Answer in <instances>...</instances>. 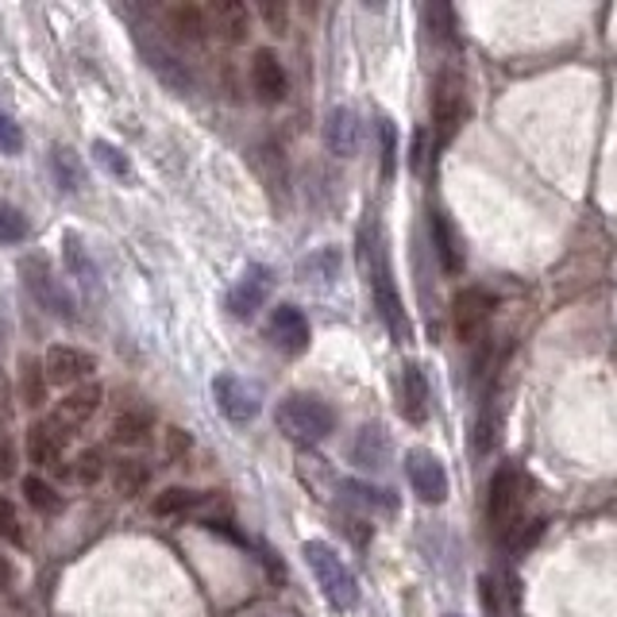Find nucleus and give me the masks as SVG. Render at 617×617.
I'll list each match as a JSON object with an SVG mask.
<instances>
[{
  "label": "nucleus",
  "mask_w": 617,
  "mask_h": 617,
  "mask_svg": "<svg viewBox=\"0 0 617 617\" xmlns=\"http://www.w3.org/2000/svg\"><path fill=\"white\" fill-rule=\"evenodd\" d=\"M190 448H193V440L182 433V428H167V456L170 459H182Z\"/></svg>",
  "instance_id": "58836bf2"
},
{
  "label": "nucleus",
  "mask_w": 617,
  "mask_h": 617,
  "mask_svg": "<svg viewBox=\"0 0 617 617\" xmlns=\"http://www.w3.org/2000/svg\"><path fill=\"white\" fill-rule=\"evenodd\" d=\"M20 397H23V405H31V409H39V405L46 402V371L35 363V359H23L20 363Z\"/></svg>",
  "instance_id": "c85d7f7f"
},
{
  "label": "nucleus",
  "mask_w": 617,
  "mask_h": 617,
  "mask_svg": "<svg viewBox=\"0 0 617 617\" xmlns=\"http://www.w3.org/2000/svg\"><path fill=\"white\" fill-rule=\"evenodd\" d=\"M343 494H348V502L355 506H366V510H379V506H386V510H394V498H390V490H374V487H363V482H343Z\"/></svg>",
  "instance_id": "72a5a7b5"
},
{
  "label": "nucleus",
  "mask_w": 617,
  "mask_h": 617,
  "mask_svg": "<svg viewBox=\"0 0 617 617\" xmlns=\"http://www.w3.org/2000/svg\"><path fill=\"white\" fill-rule=\"evenodd\" d=\"M62 263H66V270L85 286V290H100L97 263L89 259V252H85L82 236H74V232H66V236H62Z\"/></svg>",
  "instance_id": "b1692460"
},
{
  "label": "nucleus",
  "mask_w": 617,
  "mask_h": 617,
  "mask_svg": "<svg viewBox=\"0 0 617 617\" xmlns=\"http://www.w3.org/2000/svg\"><path fill=\"white\" fill-rule=\"evenodd\" d=\"M351 459H355L359 467H366V471H374V467H386V459H390L386 428H382V425L359 428L355 444H351Z\"/></svg>",
  "instance_id": "412c9836"
},
{
  "label": "nucleus",
  "mask_w": 617,
  "mask_h": 617,
  "mask_svg": "<svg viewBox=\"0 0 617 617\" xmlns=\"http://www.w3.org/2000/svg\"><path fill=\"white\" fill-rule=\"evenodd\" d=\"M20 275H23V286H28L31 301H35L39 309H46L51 317H62V320H74L77 309L74 301H70V294L62 290V283L54 278L51 263L43 259V255H31V259L20 263Z\"/></svg>",
  "instance_id": "39448f33"
},
{
  "label": "nucleus",
  "mask_w": 617,
  "mask_h": 617,
  "mask_svg": "<svg viewBox=\"0 0 617 617\" xmlns=\"http://www.w3.org/2000/svg\"><path fill=\"white\" fill-rule=\"evenodd\" d=\"M252 89L259 93V100H267V105H275V100L286 97V70L283 62H278L275 51H255L252 58Z\"/></svg>",
  "instance_id": "f3484780"
},
{
  "label": "nucleus",
  "mask_w": 617,
  "mask_h": 617,
  "mask_svg": "<svg viewBox=\"0 0 617 617\" xmlns=\"http://www.w3.org/2000/svg\"><path fill=\"white\" fill-rule=\"evenodd\" d=\"M278 428L298 444H317L336 433V409L317 394H290L278 402Z\"/></svg>",
  "instance_id": "7ed1b4c3"
},
{
  "label": "nucleus",
  "mask_w": 617,
  "mask_h": 617,
  "mask_svg": "<svg viewBox=\"0 0 617 617\" xmlns=\"http://www.w3.org/2000/svg\"><path fill=\"white\" fill-rule=\"evenodd\" d=\"M405 475H409V487L413 494L421 498V502H444L448 498V475H444L440 459L433 456V451L425 448H413L409 456H405Z\"/></svg>",
  "instance_id": "1a4fd4ad"
},
{
  "label": "nucleus",
  "mask_w": 617,
  "mask_h": 617,
  "mask_svg": "<svg viewBox=\"0 0 617 617\" xmlns=\"http://www.w3.org/2000/svg\"><path fill=\"white\" fill-rule=\"evenodd\" d=\"M270 340L286 355H301L309 348V320L298 306H278L270 312Z\"/></svg>",
  "instance_id": "ddd939ff"
},
{
  "label": "nucleus",
  "mask_w": 617,
  "mask_h": 617,
  "mask_svg": "<svg viewBox=\"0 0 617 617\" xmlns=\"http://www.w3.org/2000/svg\"><path fill=\"white\" fill-rule=\"evenodd\" d=\"M23 240H28V221H23V213L0 201V244H23Z\"/></svg>",
  "instance_id": "c9c22d12"
},
{
  "label": "nucleus",
  "mask_w": 617,
  "mask_h": 617,
  "mask_svg": "<svg viewBox=\"0 0 617 617\" xmlns=\"http://www.w3.org/2000/svg\"><path fill=\"white\" fill-rule=\"evenodd\" d=\"M340 275V252L336 247H325V252H317V255H309L306 263H301V278L306 283H332V278Z\"/></svg>",
  "instance_id": "2f4dec72"
},
{
  "label": "nucleus",
  "mask_w": 617,
  "mask_h": 617,
  "mask_svg": "<svg viewBox=\"0 0 617 617\" xmlns=\"http://www.w3.org/2000/svg\"><path fill=\"white\" fill-rule=\"evenodd\" d=\"M270 286H275V275H270V267H247V275L240 278V283L232 286V294H228L232 317H240V320L255 317L263 301H267Z\"/></svg>",
  "instance_id": "f8f14e48"
},
{
  "label": "nucleus",
  "mask_w": 617,
  "mask_h": 617,
  "mask_svg": "<svg viewBox=\"0 0 617 617\" xmlns=\"http://www.w3.org/2000/svg\"><path fill=\"white\" fill-rule=\"evenodd\" d=\"M325 143L332 155H340V159H351V155H359V143H363V128H359V116L351 113V108H332L328 113V124H325Z\"/></svg>",
  "instance_id": "dca6fc26"
},
{
  "label": "nucleus",
  "mask_w": 617,
  "mask_h": 617,
  "mask_svg": "<svg viewBox=\"0 0 617 617\" xmlns=\"http://www.w3.org/2000/svg\"><path fill=\"white\" fill-rule=\"evenodd\" d=\"M494 436H498V397H494V390H487V394H482L479 421H475V451L487 456V451L494 448Z\"/></svg>",
  "instance_id": "bb28decb"
},
{
  "label": "nucleus",
  "mask_w": 617,
  "mask_h": 617,
  "mask_svg": "<svg viewBox=\"0 0 617 617\" xmlns=\"http://www.w3.org/2000/svg\"><path fill=\"white\" fill-rule=\"evenodd\" d=\"M70 479L82 482V487H93V482L105 479V451H100V448H85L82 456L70 464Z\"/></svg>",
  "instance_id": "7c9ffc66"
},
{
  "label": "nucleus",
  "mask_w": 617,
  "mask_h": 617,
  "mask_svg": "<svg viewBox=\"0 0 617 617\" xmlns=\"http://www.w3.org/2000/svg\"><path fill=\"white\" fill-rule=\"evenodd\" d=\"M529 490H533V487H529L525 471H518V467H502V471L490 479L487 513H490V525H494V533L502 536L506 544L518 541V533L529 525V518H525Z\"/></svg>",
  "instance_id": "f03ea898"
},
{
  "label": "nucleus",
  "mask_w": 617,
  "mask_h": 617,
  "mask_svg": "<svg viewBox=\"0 0 617 617\" xmlns=\"http://www.w3.org/2000/svg\"><path fill=\"white\" fill-rule=\"evenodd\" d=\"M428 224H433V244H436V259H440V267L448 270V275H464V240H459V232L451 228L448 213L433 209Z\"/></svg>",
  "instance_id": "a211bd4d"
},
{
  "label": "nucleus",
  "mask_w": 617,
  "mask_h": 617,
  "mask_svg": "<svg viewBox=\"0 0 617 617\" xmlns=\"http://www.w3.org/2000/svg\"><path fill=\"white\" fill-rule=\"evenodd\" d=\"M402 413L409 425H425L428 421V382L417 363L402 366Z\"/></svg>",
  "instance_id": "aec40b11"
},
{
  "label": "nucleus",
  "mask_w": 617,
  "mask_h": 617,
  "mask_svg": "<svg viewBox=\"0 0 617 617\" xmlns=\"http://www.w3.org/2000/svg\"><path fill=\"white\" fill-rule=\"evenodd\" d=\"M93 159H97L100 167H105L113 178H131V162H128V155H124L120 147L105 143V139H97V143H93Z\"/></svg>",
  "instance_id": "473e14b6"
},
{
  "label": "nucleus",
  "mask_w": 617,
  "mask_h": 617,
  "mask_svg": "<svg viewBox=\"0 0 617 617\" xmlns=\"http://www.w3.org/2000/svg\"><path fill=\"white\" fill-rule=\"evenodd\" d=\"M467 116V93H464V77L459 74H444L433 89V131H436V147L451 143L459 128H464Z\"/></svg>",
  "instance_id": "423d86ee"
},
{
  "label": "nucleus",
  "mask_w": 617,
  "mask_h": 617,
  "mask_svg": "<svg viewBox=\"0 0 617 617\" xmlns=\"http://www.w3.org/2000/svg\"><path fill=\"white\" fill-rule=\"evenodd\" d=\"M306 564L312 567V575H317V587L325 591V598L332 603V610L348 614L359 606V587H355V575L348 572V564H343L340 556H336L332 549H328L325 541H306Z\"/></svg>",
  "instance_id": "20e7f679"
},
{
  "label": "nucleus",
  "mask_w": 617,
  "mask_h": 617,
  "mask_svg": "<svg viewBox=\"0 0 617 617\" xmlns=\"http://www.w3.org/2000/svg\"><path fill=\"white\" fill-rule=\"evenodd\" d=\"M359 259H363L366 275H371V294H374V309H379L382 325L390 328L397 343L413 340V325H409V312H405V301L394 286V275H390V263L386 255L379 252V244L371 240V228L359 232Z\"/></svg>",
  "instance_id": "f257e3e1"
},
{
  "label": "nucleus",
  "mask_w": 617,
  "mask_h": 617,
  "mask_svg": "<svg viewBox=\"0 0 617 617\" xmlns=\"http://www.w3.org/2000/svg\"><path fill=\"white\" fill-rule=\"evenodd\" d=\"M201 498L198 490H185V487H167L162 494H155L151 513L155 518H185V513H198L201 510Z\"/></svg>",
  "instance_id": "393cba45"
},
{
  "label": "nucleus",
  "mask_w": 617,
  "mask_h": 617,
  "mask_svg": "<svg viewBox=\"0 0 617 617\" xmlns=\"http://www.w3.org/2000/svg\"><path fill=\"white\" fill-rule=\"evenodd\" d=\"M139 51H143L147 66H151L155 74L162 77V85H170L174 93H190L193 89V74L185 70V62L178 58V54H170L167 46L151 43V39H143V35H139Z\"/></svg>",
  "instance_id": "2eb2a0df"
},
{
  "label": "nucleus",
  "mask_w": 617,
  "mask_h": 617,
  "mask_svg": "<svg viewBox=\"0 0 617 617\" xmlns=\"http://www.w3.org/2000/svg\"><path fill=\"white\" fill-rule=\"evenodd\" d=\"M209 23L224 43H244L252 31V12L240 0H216V4H209Z\"/></svg>",
  "instance_id": "6ab92c4d"
},
{
  "label": "nucleus",
  "mask_w": 617,
  "mask_h": 617,
  "mask_svg": "<svg viewBox=\"0 0 617 617\" xmlns=\"http://www.w3.org/2000/svg\"><path fill=\"white\" fill-rule=\"evenodd\" d=\"M12 471H15V451H12V440H8V433L0 428V479H8Z\"/></svg>",
  "instance_id": "ea45409f"
},
{
  "label": "nucleus",
  "mask_w": 617,
  "mask_h": 617,
  "mask_svg": "<svg viewBox=\"0 0 617 617\" xmlns=\"http://www.w3.org/2000/svg\"><path fill=\"white\" fill-rule=\"evenodd\" d=\"M20 490H23V502H28L35 513H43V518H51V513L62 510V494L46 479H39V475H28V479L20 482Z\"/></svg>",
  "instance_id": "a878e982"
},
{
  "label": "nucleus",
  "mask_w": 617,
  "mask_h": 617,
  "mask_svg": "<svg viewBox=\"0 0 617 617\" xmlns=\"http://www.w3.org/2000/svg\"><path fill=\"white\" fill-rule=\"evenodd\" d=\"M0 541L8 544H23V521H20V510L12 506V498L0 494Z\"/></svg>",
  "instance_id": "e433bc0d"
},
{
  "label": "nucleus",
  "mask_w": 617,
  "mask_h": 617,
  "mask_svg": "<svg viewBox=\"0 0 617 617\" xmlns=\"http://www.w3.org/2000/svg\"><path fill=\"white\" fill-rule=\"evenodd\" d=\"M490 317H494V298L479 286L459 290L456 301H451V325H456V336L464 343H482Z\"/></svg>",
  "instance_id": "0eeeda50"
},
{
  "label": "nucleus",
  "mask_w": 617,
  "mask_h": 617,
  "mask_svg": "<svg viewBox=\"0 0 617 617\" xmlns=\"http://www.w3.org/2000/svg\"><path fill=\"white\" fill-rule=\"evenodd\" d=\"M162 23H167V31L178 43H190V46H201L209 39V31H213L209 8H201V4H170L167 12H162Z\"/></svg>",
  "instance_id": "4468645a"
},
{
  "label": "nucleus",
  "mask_w": 617,
  "mask_h": 617,
  "mask_svg": "<svg viewBox=\"0 0 617 617\" xmlns=\"http://www.w3.org/2000/svg\"><path fill=\"white\" fill-rule=\"evenodd\" d=\"M155 433V413L151 409H124L120 417L113 421V440L120 444V448H139V444H147Z\"/></svg>",
  "instance_id": "4be33fe9"
},
{
  "label": "nucleus",
  "mask_w": 617,
  "mask_h": 617,
  "mask_svg": "<svg viewBox=\"0 0 617 617\" xmlns=\"http://www.w3.org/2000/svg\"><path fill=\"white\" fill-rule=\"evenodd\" d=\"M259 15H263V20H267L270 23V28H286V8L283 4H259Z\"/></svg>",
  "instance_id": "a19ab883"
},
{
  "label": "nucleus",
  "mask_w": 617,
  "mask_h": 617,
  "mask_svg": "<svg viewBox=\"0 0 617 617\" xmlns=\"http://www.w3.org/2000/svg\"><path fill=\"white\" fill-rule=\"evenodd\" d=\"M374 128H379V139H382V178H394V167H397L394 120H390V116H379V120H374Z\"/></svg>",
  "instance_id": "f704fd0d"
},
{
  "label": "nucleus",
  "mask_w": 617,
  "mask_h": 617,
  "mask_svg": "<svg viewBox=\"0 0 617 617\" xmlns=\"http://www.w3.org/2000/svg\"><path fill=\"white\" fill-rule=\"evenodd\" d=\"M23 151V131L8 113H0V155H20Z\"/></svg>",
  "instance_id": "4c0bfd02"
},
{
  "label": "nucleus",
  "mask_w": 617,
  "mask_h": 617,
  "mask_svg": "<svg viewBox=\"0 0 617 617\" xmlns=\"http://www.w3.org/2000/svg\"><path fill=\"white\" fill-rule=\"evenodd\" d=\"M43 371L46 382H54V386H77L97 371V359L82 348H70V343H54L43 359Z\"/></svg>",
  "instance_id": "9d476101"
},
{
  "label": "nucleus",
  "mask_w": 617,
  "mask_h": 617,
  "mask_svg": "<svg viewBox=\"0 0 617 617\" xmlns=\"http://www.w3.org/2000/svg\"><path fill=\"white\" fill-rule=\"evenodd\" d=\"M213 397H216V409H221L232 425H247V421H255V413H259V397H255V390H247L236 374H216Z\"/></svg>",
  "instance_id": "9b49d317"
},
{
  "label": "nucleus",
  "mask_w": 617,
  "mask_h": 617,
  "mask_svg": "<svg viewBox=\"0 0 617 617\" xmlns=\"http://www.w3.org/2000/svg\"><path fill=\"white\" fill-rule=\"evenodd\" d=\"M51 170H54V182H58V190H66V193H77L82 190V167H77V159H74V151L70 147H54L51 151Z\"/></svg>",
  "instance_id": "c756f323"
},
{
  "label": "nucleus",
  "mask_w": 617,
  "mask_h": 617,
  "mask_svg": "<svg viewBox=\"0 0 617 617\" xmlns=\"http://www.w3.org/2000/svg\"><path fill=\"white\" fill-rule=\"evenodd\" d=\"M100 402H105V390H100L97 382H85V386H74L62 397L58 417L66 421V425H82V421H89L93 413L100 409Z\"/></svg>",
  "instance_id": "5701e85b"
},
{
  "label": "nucleus",
  "mask_w": 617,
  "mask_h": 617,
  "mask_svg": "<svg viewBox=\"0 0 617 617\" xmlns=\"http://www.w3.org/2000/svg\"><path fill=\"white\" fill-rule=\"evenodd\" d=\"M147 482H151V471H147L139 459H124V464H116V475H113L116 494L136 498V494H143L147 490Z\"/></svg>",
  "instance_id": "cd10ccee"
},
{
  "label": "nucleus",
  "mask_w": 617,
  "mask_h": 617,
  "mask_svg": "<svg viewBox=\"0 0 617 617\" xmlns=\"http://www.w3.org/2000/svg\"><path fill=\"white\" fill-rule=\"evenodd\" d=\"M8 583H12V560H8V556H0V591H4Z\"/></svg>",
  "instance_id": "79ce46f5"
},
{
  "label": "nucleus",
  "mask_w": 617,
  "mask_h": 617,
  "mask_svg": "<svg viewBox=\"0 0 617 617\" xmlns=\"http://www.w3.org/2000/svg\"><path fill=\"white\" fill-rule=\"evenodd\" d=\"M70 444V425L54 413V417L39 421V425L28 428V459L31 467H43V471H54L62 467V448Z\"/></svg>",
  "instance_id": "6e6552de"
}]
</instances>
